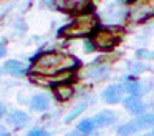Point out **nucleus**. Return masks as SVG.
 Listing matches in <instances>:
<instances>
[{"instance_id": "nucleus-12", "label": "nucleus", "mask_w": 154, "mask_h": 136, "mask_svg": "<svg viewBox=\"0 0 154 136\" xmlns=\"http://www.w3.org/2000/svg\"><path fill=\"white\" fill-rule=\"evenodd\" d=\"M48 106H50V98L47 95H43V93H38V95H35L30 100V108L33 111H45Z\"/></svg>"}, {"instance_id": "nucleus-10", "label": "nucleus", "mask_w": 154, "mask_h": 136, "mask_svg": "<svg viewBox=\"0 0 154 136\" xmlns=\"http://www.w3.org/2000/svg\"><path fill=\"white\" fill-rule=\"evenodd\" d=\"M7 121H8V125H12L14 128H23V126L30 121V118H28V115L25 111H22V109H14V111L8 113Z\"/></svg>"}, {"instance_id": "nucleus-26", "label": "nucleus", "mask_w": 154, "mask_h": 136, "mask_svg": "<svg viewBox=\"0 0 154 136\" xmlns=\"http://www.w3.org/2000/svg\"><path fill=\"white\" fill-rule=\"evenodd\" d=\"M0 73H2V71H0Z\"/></svg>"}, {"instance_id": "nucleus-8", "label": "nucleus", "mask_w": 154, "mask_h": 136, "mask_svg": "<svg viewBox=\"0 0 154 136\" xmlns=\"http://www.w3.org/2000/svg\"><path fill=\"white\" fill-rule=\"evenodd\" d=\"M123 103H124L126 111L131 113V115H134V116H139L146 111V105H144V101L139 96H128Z\"/></svg>"}, {"instance_id": "nucleus-4", "label": "nucleus", "mask_w": 154, "mask_h": 136, "mask_svg": "<svg viewBox=\"0 0 154 136\" xmlns=\"http://www.w3.org/2000/svg\"><path fill=\"white\" fill-rule=\"evenodd\" d=\"M154 15V0H139L133 5L129 12L131 20L134 22H143Z\"/></svg>"}, {"instance_id": "nucleus-14", "label": "nucleus", "mask_w": 154, "mask_h": 136, "mask_svg": "<svg viewBox=\"0 0 154 136\" xmlns=\"http://www.w3.org/2000/svg\"><path fill=\"white\" fill-rule=\"evenodd\" d=\"M123 88H124V91H126V93H129V96H139V98H141V95L144 93L143 85H141V83H136V81L126 83V86H123Z\"/></svg>"}, {"instance_id": "nucleus-21", "label": "nucleus", "mask_w": 154, "mask_h": 136, "mask_svg": "<svg viewBox=\"0 0 154 136\" xmlns=\"http://www.w3.org/2000/svg\"><path fill=\"white\" fill-rule=\"evenodd\" d=\"M0 136H8V131H7V129H5L2 125H0Z\"/></svg>"}, {"instance_id": "nucleus-20", "label": "nucleus", "mask_w": 154, "mask_h": 136, "mask_svg": "<svg viewBox=\"0 0 154 136\" xmlns=\"http://www.w3.org/2000/svg\"><path fill=\"white\" fill-rule=\"evenodd\" d=\"M144 68H146V66L141 65V63H133V65H129V70H131L133 73H141L139 70H144Z\"/></svg>"}, {"instance_id": "nucleus-2", "label": "nucleus", "mask_w": 154, "mask_h": 136, "mask_svg": "<svg viewBox=\"0 0 154 136\" xmlns=\"http://www.w3.org/2000/svg\"><path fill=\"white\" fill-rule=\"evenodd\" d=\"M147 128H154V113H143V115L123 123L118 126L116 133L118 136H134L136 133Z\"/></svg>"}, {"instance_id": "nucleus-16", "label": "nucleus", "mask_w": 154, "mask_h": 136, "mask_svg": "<svg viewBox=\"0 0 154 136\" xmlns=\"http://www.w3.org/2000/svg\"><path fill=\"white\" fill-rule=\"evenodd\" d=\"M71 93H73V90H71V86L70 85H58L57 86V96L60 100H68L71 96Z\"/></svg>"}, {"instance_id": "nucleus-6", "label": "nucleus", "mask_w": 154, "mask_h": 136, "mask_svg": "<svg viewBox=\"0 0 154 136\" xmlns=\"http://www.w3.org/2000/svg\"><path fill=\"white\" fill-rule=\"evenodd\" d=\"M123 95H124V88L123 85H109L103 90L101 93V98L104 103H109V105H116V103L123 101Z\"/></svg>"}, {"instance_id": "nucleus-13", "label": "nucleus", "mask_w": 154, "mask_h": 136, "mask_svg": "<svg viewBox=\"0 0 154 136\" xmlns=\"http://www.w3.org/2000/svg\"><path fill=\"white\" fill-rule=\"evenodd\" d=\"M94 128H96V125H94L93 118H86V119H81V121L78 123L76 131L80 133L81 136H86V134H91V133L94 131Z\"/></svg>"}, {"instance_id": "nucleus-1", "label": "nucleus", "mask_w": 154, "mask_h": 136, "mask_svg": "<svg viewBox=\"0 0 154 136\" xmlns=\"http://www.w3.org/2000/svg\"><path fill=\"white\" fill-rule=\"evenodd\" d=\"M73 66H76V60L73 56H65L57 52H48L37 58L33 65V71L42 73V75H53V73L70 71Z\"/></svg>"}, {"instance_id": "nucleus-15", "label": "nucleus", "mask_w": 154, "mask_h": 136, "mask_svg": "<svg viewBox=\"0 0 154 136\" xmlns=\"http://www.w3.org/2000/svg\"><path fill=\"white\" fill-rule=\"evenodd\" d=\"M106 75H108V71H106V66H96V68H91L90 71L86 73V76H90L91 80H96V81H100V80H103Z\"/></svg>"}, {"instance_id": "nucleus-22", "label": "nucleus", "mask_w": 154, "mask_h": 136, "mask_svg": "<svg viewBox=\"0 0 154 136\" xmlns=\"http://www.w3.org/2000/svg\"><path fill=\"white\" fill-rule=\"evenodd\" d=\"M4 115H5V105L0 103V116H4Z\"/></svg>"}, {"instance_id": "nucleus-18", "label": "nucleus", "mask_w": 154, "mask_h": 136, "mask_svg": "<svg viewBox=\"0 0 154 136\" xmlns=\"http://www.w3.org/2000/svg\"><path fill=\"white\" fill-rule=\"evenodd\" d=\"M27 136H50V134L42 128H33V129H30V133Z\"/></svg>"}, {"instance_id": "nucleus-7", "label": "nucleus", "mask_w": 154, "mask_h": 136, "mask_svg": "<svg viewBox=\"0 0 154 136\" xmlns=\"http://www.w3.org/2000/svg\"><path fill=\"white\" fill-rule=\"evenodd\" d=\"M88 3H90V0H55V5L60 10H63V12H71V13L83 12L88 7Z\"/></svg>"}, {"instance_id": "nucleus-17", "label": "nucleus", "mask_w": 154, "mask_h": 136, "mask_svg": "<svg viewBox=\"0 0 154 136\" xmlns=\"http://www.w3.org/2000/svg\"><path fill=\"white\" fill-rule=\"evenodd\" d=\"M85 108H86V103H80V105H78V106H76V108H75V109H73V111H71V113H70V115H68V116H66V118H65V123H70V121H73V119H75V118H76V116H78V115H80V113H81V111H83V109H85Z\"/></svg>"}, {"instance_id": "nucleus-24", "label": "nucleus", "mask_w": 154, "mask_h": 136, "mask_svg": "<svg viewBox=\"0 0 154 136\" xmlns=\"http://www.w3.org/2000/svg\"><path fill=\"white\" fill-rule=\"evenodd\" d=\"M134 136H136V134H134ZM137 136H151V133H149V134H137Z\"/></svg>"}, {"instance_id": "nucleus-5", "label": "nucleus", "mask_w": 154, "mask_h": 136, "mask_svg": "<svg viewBox=\"0 0 154 136\" xmlns=\"http://www.w3.org/2000/svg\"><path fill=\"white\" fill-rule=\"evenodd\" d=\"M118 42H119V33L111 32V30H101V32H98L93 38L94 46L100 48V50H109V48H113Z\"/></svg>"}, {"instance_id": "nucleus-9", "label": "nucleus", "mask_w": 154, "mask_h": 136, "mask_svg": "<svg viewBox=\"0 0 154 136\" xmlns=\"http://www.w3.org/2000/svg\"><path fill=\"white\" fill-rule=\"evenodd\" d=\"M93 121L96 126L100 128H104V126H109L113 123L118 121V115L114 111H109V109H104V111H100L96 116H93Z\"/></svg>"}, {"instance_id": "nucleus-19", "label": "nucleus", "mask_w": 154, "mask_h": 136, "mask_svg": "<svg viewBox=\"0 0 154 136\" xmlns=\"http://www.w3.org/2000/svg\"><path fill=\"white\" fill-rule=\"evenodd\" d=\"M5 53H7V40L0 38V58L5 56Z\"/></svg>"}, {"instance_id": "nucleus-11", "label": "nucleus", "mask_w": 154, "mask_h": 136, "mask_svg": "<svg viewBox=\"0 0 154 136\" xmlns=\"http://www.w3.org/2000/svg\"><path fill=\"white\" fill-rule=\"evenodd\" d=\"M4 70L8 73V75L18 76V78L27 73V66H25L20 60H7V62L4 63Z\"/></svg>"}, {"instance_id": "nucleus-3", "label": "nucleus", "mask_w": 154, "mask_h": 136, "mask_svg": "<svg viewBox=\"0 0 154 136\" xmlns=\"http://www.w3.org/2000/svg\"><path fill=\"white\" fill-rule=\"evenodd\" d=\"M94 27H96V18L86 15V17L76 18L73 23H70L68 27H65L61 32H63L65 35H68V36H85V35H88V33L93 32Z\"/></svg>"}, {"instance_id": "nucleus-25", "label": "nucleus", "mask_w": 154, "mask_h": 136, "mask_svg": "<svg viewBox=\"0 0 154 136\" xmlns=\"http://www.w3.org/2000/svg\"><path fill=\"white\" fill-rule=\"evenodd\" d=\"M151 136H154V128H152V131H151Z\"/></svg>"}, {"instance_id": "nucleus-23", "label": "nucleus", "mask_w": 154, "mask_h": 136, "mask_svg": "<svg viewBox=\"0 0 154 136\" xmlns=\"http://www.w3.org/2000/svg\"><path fill=\"white\" fill-rule=\"evenodd\" d=\"M65 136H81V134H80L78 131H73V133H66Z\"/></svg>"}]
</instances>
